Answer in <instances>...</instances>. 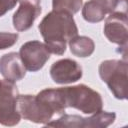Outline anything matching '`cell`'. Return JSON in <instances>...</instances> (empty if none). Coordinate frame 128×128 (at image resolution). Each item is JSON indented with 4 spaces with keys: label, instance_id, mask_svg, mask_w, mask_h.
<instances>
[{
    "label": "cell",
    "instance_id": "30bf717a",
    "mask_svg": "<svg viewBox=\"0 0 128 128\" xmlns=\"http://www.w3.org/2000/svg\"><path fill=\"white\" fill-rule=\"evenodd\" d=\"M0 73L2 76L13 82L22 80L26 75V68L19 53L10 52L0 58Z\"/></svg>",
    "mask_w": 128,
    "mask_h": 128
},
{
    "label": "cell",
    "instance_id": "4fadbf2b",
    "mask_svg": "<svg viewBox=\"0 0 128 128\" xmlns=\"http://www.w3.org/2000/svg\"><path fill=\"white\" fill-rule=\"evenodd\" d=\"M116 114L114 112L98 111L93 113L92 116L84 118L83 128H105L115 121Z\"/></svg>",
    "mask_w": 128,
    "mask_h": 128
},
{
    "label": "cell",
    "instance_id": "277c9868",
    "mask_svg": "<svg viewBox=\"0 0 128 128\" xmlns=\"http://www.w3.org/2000/svg\"><path fill=\"white\" fill-rule=\"evenodd\" d=\"M18 95L15 82L7 79L0 80V124L15 126L20 122L21 116L16 108Z\"/></svg>",
    "mask_w": 128,
    "mask_h": 128
},
{
    "label": "cell",
    "instance_id": "52a82bcc",
    "mask_svg": "<svg viewBox=\"0 0 128 128\" xmlns=\"http://www.w3.org/2000/svg\"><path fill=\"white\" fill-rule=\"evenodd\" d=\"M104 35L119 47H127L128 40V17L127 13L114 12L105 20Z\"/></svg>",
    "mask_w": 128,
    "mask_h": 128
},
{
    "label": "cell",
    "instance_id": "8992f818",
    "mask_svg": "<svg viewBox=\"0 0 128 128\" xmlns=\"http://www.w3.org/2000/svg\"><path fill=\"white\" fill-rule=\"evenodd\" d=\"M19 55L26 68L30 72L40 70L50 58L47 46L37 40L28 41L20 47Z\"/></svg>",
    "mask_w": 128,
    "mask_h": 128
},
{
    "label": "cell",
    "instance_id": "6da1fadb",
    "mask_svg": "<svg viewBox=\"0 0 128 128\" xmlns=\"http://www.w3.org/2000/svg\"><path fill=\"white\" fill-rule=\"evenodd\" d=\"M38 29L50 53L56 55H63L67 42L78 34L73 16L63 11L49 12L39 23Z\"/></svg>",
    "mask_w": 128,
    "mask_h": 128
},
{
    "label": "cell",
    "instance_id": "9a60e30c",
    "mask_svg": "<svg viewBox=\"0 0 128 128\" xmlns=\"http://www.w3.org/2000/svg\"><path fill=\"white\" fill-rule=\"evenodd\" d=\"M83 120L84 117L79 115H69V114H62L60 118L56 120H51L46 123V126H53V127H72V128H83Z\"/></svg>",
    "mask_w": 128,
    "mask_h": 128
},
{
    "label": "cell",
    "instance_id": "ba28073f",
    "mask_svg": "<svg viewBox=\"0 0 128 128\" xmlns=\"http://www.w3.org/2000/svg\"><path fill=\"white\" fill-rule=\"evenodd\" d=\"M82 67L75 60L65 58L54 62L50 67V76L57 84H69L82 78Z\"/></svg>",
    "mask_w": 128,
    "mask_h": 128
},
{
    "label": "cell",
    "instance_id": "2e32d148",
    "mask_svg": "<svg viewBox=\"0 0 128 128\" xmlns=\"http://www.w3.org/2000/svg\"><path fill=\"white\" fill-rule=\"evenodd\" d=\"M97 5H99L103 11L107 14L114 12L127 13L128 2L127 0H93Z\"/></svg>",
    "mask_w": 128,
    "mask_h": 128
},
{
    "label": "cell",
    "instance_id": "8fae6325",
    "mask_svg": "<svg viewBox=\"0 0 128 128\" xmlns=\"http://www.w3.org/2000/svg\"><path fill=\"white\" fill-rule=\"evenodd\" d=\"M37 98L45 103L48 108L54 113V115H62L66 109V103L64 98L63 89L61 88H47L40 91Z\"/></svg>",
    "mask_w": 128,
    "mask_h": 128
},
{
    "label": "cell",
    "instance_id": "ac0fdd59",
    "mask_svg": "<svg viewBox=\"0 0 128 128\" xmlns=\"http://www.w3.org/2000/svg\"><path fill=\"white\" fill-rule=\"evenodd\" d=\"M18 40L17 33L0 32V50L12 47Z\"/></svg>",
    "mask_w": 128,
    "mask_h": 128
},
{
    "label": "cell",
    "instance_id": "3957f363",
    "mask_svg": "<svg viewBox=\"0 0 128 128\" xmlns=\"http://www.w3.org/2000/svg\"><path fill=\"white\" fill-rule=\"evenodd\" d=\"M99 75L115 98L125 100L127 98V61L110 59L101 62L99 65Z\"/></svg>",
    "mask_w": 128,
    "mask_h": 128
},
{
    "label": "cell",
    "instance_id": "e0dca14e",
    "mask_svg": "<svg viewBox=\"0 0 128 128\" xmlns=\"http://www.w3.org/2000/svg\"><path fill=\"white\" fill-rule=\"evenodd\" d=\"M82 0H52V7L55 11H63L73 15L82 8Z\"/></svg>",
    "mask_w": 128,
    "mask_h": 128
},
{
    "label": "cell",
    "instance_id": "5bb4252c",
    "mask_svg": "<svg viewBox=\"0 0 128 128\" xmlns=\"http://www.w3.org/2000/svg\"><path fill=\"white\" fill-rule=\"evenodd\" d=\"M82 16L89 23H98L104 19L106 13L93 0L86 2L82 8Z\"/></svg>",
    "mask_w": 128,
    "mask_h": 128
},
{
    "label": "cell",
    "instance_id": "7a4b0ae2",
    "mask_svg": "<svg viewBox=\"0 0 128 128\" xmlns=\"http://www.w3.org/2000/svg\"><path fill=\"white\" fill-rule=\"evenodd\" d=\"M67 107L75 108L85 114H93L103 107V100L97 91L85 84L62 87Z\"/></svg>",
    "mask_w": 128,
    "mask_h": 128
},
{
    "label": "cell",
    "instance_id": "7c38bea8",
    "mask_svg": "<svg viewBox=\"0 0 128 128\" xmlns=\"http://www.w3.org/2000/svg\"><path fill=\"white\" fill-rule=\"evenodd\" d=\"M70 51L77 57H89L95 49L94 41L87 36H75L69 41Z\"/></svg>",
    "mask_w": 128,
    "mask_h": 128
},
{
    "label": "cell",
    "instance_id": "9c48e42d",
    "mask_svg": "<svg viewBox=\"0 0 128 128\" xmlns=\"http://www.w3.org/2000/svg\"><path fill=\"white\" fill-rule=\"evenodd\" d=\"M20 6L13 15V26L18 32L30 29L41 13V0H19Z\"/></svg>",
    "mask_w": 128,
    "mask_h": 128
},
{
    "label": "cell",
    "instance_id": "d6986e66",
    "mask_svg": "<svg viewBox=\"0 0 128 128\" xmlns=\"http://www.w3.org/2000/svg\"><path fill=\"white\" fill-rule=\"evenodd\" d=\"M19 0H0V17L12 10Z\"/></svg>",
    "mask_w": 128,
    "mask_h": 128
},
{
    "label": "cell",
    "instance_id": "5b68a950",
    "mask_svg": "<svg viewBox=\"0 0 128 128\" xmlns=\"http://www.w3.org/2000/svg\"><path fill=\"white\" fill-rule=\"evenodd\" d=\"M16 108L21 117L37 124H46L51 121L54 113L36 95H18Z\"/></svg>",
    "mask_w": 128,
    "mask_h": 128
}]
</instances>
